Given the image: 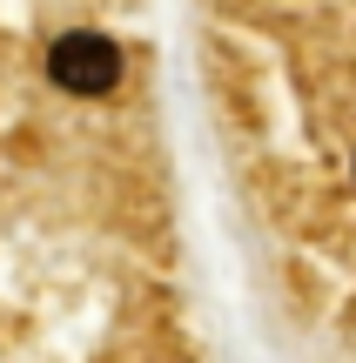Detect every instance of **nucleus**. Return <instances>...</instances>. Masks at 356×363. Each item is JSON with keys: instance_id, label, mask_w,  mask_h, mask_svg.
Wrapping results in <instances>:
<instances>
[{"instance_id": "nucleus-1", "label": "nucleus", "mask_w": 356, "mask_h": 363, "mask_svg": "<svg viewBox=\"0 0 356 363\" xmlns=\"http://www.w3.org/2000/svg\"><path fill=\"white\" fill-rule=\"evenodd\" d=\"M202 81L263 229L356 276V0H202Z\"/></svg>"}]
</instances>
